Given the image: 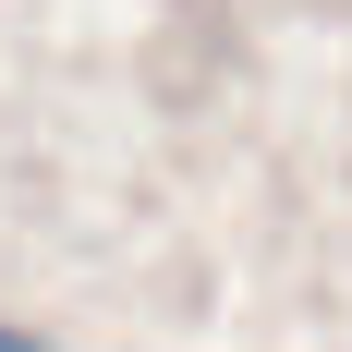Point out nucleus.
I'll list each match as a JSON object with an SVG mask.
<instances>
[{"instance_id":"f257e3e1","label":"nucleus","mask_w":352,"mask_h":352,"mask_svg":"<svg viewBox=\"0 0 352 352\" xmlns=\"http://www.w3.org/2000/svg\"><path fill=\"white\" fill-rule=\"evenodd\" d=\"M0 352H36V340H25V328H0Z\"/></svg>"}]
</instances>
